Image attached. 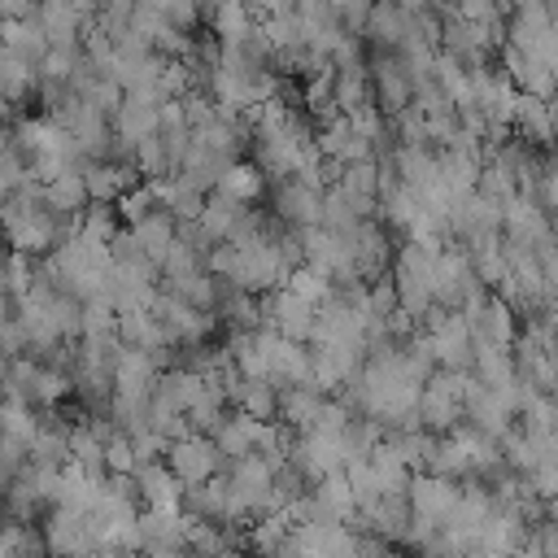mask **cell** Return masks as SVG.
I'll use <instances>...</instances> for the list:
<instances>
[{
    "label": "cell",
    "mask_w": 558,
    "mask_h": 558,
    "mask_svg": "<svg viewBox=\"0 0 558 558\" xmlns=\"http://www.w3.org/2000/svg\"><path fill=\"white\" fill-rule=\"evenodd\" d=\"M83 183H87V196H92V205H118L131 187H140L144 179H140V170L131 166V161H87L83 166Z\"/></svg>",
    "instance_id": "cell-15"
},
{
    "label": "cell",
    "mask_w": 558,
    "mask_h": 558,
    "mask_svg": "<svg viewBox=\"0 0 558 558\" xmlns=\"http://www.w3.org/2000/svg\"><path fill=\"white\" fill-rule=\"evenodd\" d=\"M39 201H44V209H52L61 222H74V218H78V214L92 205L87 183H83V170L57 174L52 183H39Z\"/></svg>",
    "instance_id": "cell-21"
},
{
    "label": "cell",
    "mask_w": 558,
    "mask_h": 558,
    "mask_svg": "<svg viewBox=\"0 0 558 558\" xmlns=\"http://www.w3.org/2000/svg\"><path fill=\"white\" fill-rule=\"evenodd\" d=\"M0 231H4L9 253H22V257H35L39 262V257H48L61 244L65 222L52 209H44L39 183L31 179L26 187L0 196Z\"/></svg>",
    "instance_id": "cell-1"
},
{
    "label": "cell",
    "mask_w": 558,
    "mask_h": 558,
    "mask_svg": "<svg viewBox=\"0 0 558 558\" xmlns=\"http://www.w3.org/2000/svg\"><path fill=\"white\" fill-rule=\"evenodd\" d=\"M279 392L283 388H275L270 379H244L235 392V410H244L257 423H275L279 418Z\"/></svg>",
    "instance_id": "cell-33"
},
{
    "label": "cell",
    "mask_w": 558,
    "mask_h": 558,
    "mask_svg": "<svg viewBox=\"0 0 558 558\" xmlns=\"http://www.w3.org/2000/svg\"><path fill=\"white\" fill-rule=\"evenodd\" d=\"M288 288L301 296V301H310V305H327L331 296H336V283L323 275V270H314V266H296L292 270V279H288Z\"/></svg>",
    "instance_id": "cell-36"
},
{
    "label": "cell",
    "mask_w": 558,
    "mask_h": 558,
    "mask_svg": "<svg viewBox=\"0 0 558 558\" xmlns=\"http://www.w3.org/2000/svg\"><path fill=\"white\" fill-rule=\"evenodd\" d=\"M253 205H240V201H231V196H222V192H209V201H205V209H201V231L214 240V244H227L231 235H235V227L244 222V214H248Z\"/></svg>",
    "instance_id": "cell-26"
},
{
    "label": "cell",
    "mask_w": 558,
    "mask_h": 558,
    "mask_svg": "<svg viewBox=\"0 0 558 558\" xmlns=\"http://www.w3.org/2000/svg\"><path fill=\"white\" fill-rule=\"evenodd\" d=\"M0 44L9 48V52H17V57H26V61H44V52L52 48L48 44V35H44V26L35 22V17H22V22H0Z\"/></svg>",
    "instance_id": "cell-30"
},
{
    "label": "cell",
    "mask_w": 558,
    "mask_h": 558,
    "mask_svg": "<svg viewBox=\"0 0 558 558\" xmlns=\"http://www.w3.org/2000/svg\"><path fill=\"white\" fill-rule=\"evenodd\" d=\"M349 248H353V266H357V279H362V283L388 279L397 248H392V231H388L379 218H362V222L349 231Z\"/></svg>",
    "instance_id": "cell-10"
},
{
    "label": "cell",
    "mask_w": 558,
    "mask_h": 558,
    "mask_svg": "<svg viewBox=\"0 0 558 558\" xmlns=\"http://www.w3.org/2000/svg\"><path fill=\"white\" fill-rule=\"evenodd\" d=\"M35 22L44 26V35H48L52 48H83V31H87L92 17H83L78 9L61 4V0H44L35 9Z\"/></svg>",
    "instance_id": "cell-19"
},
{
    "label": "cell",
    "mask_w": 558,
    "mask_h": 558,
    "mask_svg": "<svg viewBox=\"0 0 558 558\" xmlns=\"http://www.w3.org/2000/svg\"><path fill=\"white\" fill-rule=\"evenodd\" d=\"M153 314L161 318V327L174 336V344H179V349L209 344V340H214V331H218V314L196 310V305H187V301H183V296H174V292H157Z\"/></svg>",
    "instance_id": "cell-7"
},
{
    "label": "cell",
    "mask_w": 558,
    "mask_h": 558,
    "mask_svg": "<svg viewBox=\"0 0 558 558\" xmlns=\"http://www.w3.org/2000/svg\"><path fill=\"white\" fill-rule=\"evenodd\" d=\"M0 48H4V44H0Z\"/></svg>",
    "instance_id": "cell-53"
},
{
    "label": "cell",
    "mask_w": 558,
    "mask_h": 558,
    "mask_svg": "<svg viewBox=\"0 0 558 558\" xmlns=\"http://www.w3.org/2000/svg\"><path fill=\"white\" fill-rule=\"evenodd\" d=\"M549 227H554V218H549V214L541 209V201L527 196V192H514V196L501 205V235H506V240H519V244L536 248V244L549 235Z\"/></svg>",
    "instance_id": "cell-13"
},
{
    "label": "cell",
    "mask_w": 558,
    "mask_h": 558,
    "mask_svg": "<svg viewBox=\"0 0 558 558\" xmlns=\"http://www.w3.org/2000/svg\"><path fill=\"white\" fill-rule=\"evenodd\" d=\"M418 336L436 362V371H471V357H475V340H471V323L462 310H432L423 323H418Z\"/></svg>",
    "instance_id": "cell-4"
},
{
    "label": "cell",
    "mask_w": 558,
    "mask_h": 558,
    "mask_svg": "<svg viewBox=\"0 0 558 558\" xmlns=\"http://www.w3.org/2000/svg\"><path fill=\"white\" fill-rule=\"evenodd\" d=\"M131 166L140 170V179H144V183H157V179L174 174V161H170V153H166V140H161V135L140 140V144H135V153H131Z\"/></svg>",
    "instance_id": "cell-34"
},
{
    "label": "cell",
    "mask_w": 558,
    "mask_h": 558,
    "mask_svg": "<svg viewBox=\"0 0 558 558\" xmlns=\"http://www.w3.org/2000/svg\"><path fill=\"white\" fill-rule=\"evenodd\" d=\"M510 558H545V554H541V549H536L532 541H523V545H519V549H514Z\"/></svg>",
    "instance_id": "cell-48"
},
{
    "label": "cell",
    "mask_w": 558,
    "mask_h": 558,
    "mask_svg": "<svg viewBox=\"0 0 558 558\" xmlns=\"http://www.w3.org/2000/svg\"><path fill=\"white\" fill-rule=\"evenodd\" d=\"M244 545H248L257 558H288L292 519H288V514H262V519H253L248 532H244Z\"/></svg>",
    "instance_id": "cell-25"
},
{
    "label": "cell",
    "mask_w": 558,
    "mask_h": 558,
    "mask_svg": "<svg viewBox=\"0 0 558 558\" xmlns=\"http://www.w3.org/2000/svg\"><path fill=\"white\" fill-rule=\"evenodd\" d=\"M323 192L327 187H310L301 179H283L275 183L270 192V214L292 227V231H310V227H323Z\"/></svg>",
    "instance_id": "cell-11"
},
{
    "label": "cell",
    "mask_w": 558,
    "mask_h": 558,
    "mask_svg": "<svg viewBox=\"0 0 558 558\" xmlns=\"http://www.w3.org/2000/svg\"><path fill=\"white\" fill-rule=\"evenodd\" d=\"M331 96H336V109H340L344 118L357 113V109H366V105H375L366 61H362V65H344V70H336V87H331Z\"/></svg>",
    "instance_id": "cell-29"
},
{
    "label": "cell",
    "mask_w": 558,
    "mask_h": 558,
    "mask_svg": "<svg viewBox=\"0 0 558 558\" xmlns=\"http://www.w3.org/2000/svg\"><path fill=\"white\" fill-rule=\"evenodd\" d=\"M262 327L296 340V344H310L314 340V327H318V305L301 301L292 288H279V292H266L262 296Z\"/></svg>",
    "instance_id": "cell-9"
},
{
    "label": "cell",
    "mask_w": 558,
    "mask_h": 558,
    "mask_svg": "<svg viewBox=\"0 0 558 558\" xmlns=\"http://www.w3.org/2000/svg\"><path fill=\"white\" fill-rule=\"evenodd\" d=\"M9 362H13V357H9L4 349H0V384H4V375H9Z\"/></svg>",
    "instance_id": "cell-49"
},
{
    "label": "cell",
    "mask_w": 558,
    "mask_h": 558,
    "mask_svg": "<svg viewBox=\"0 0 558 558\" xmlns=\"http://www.w3.org/2000/svg\"><path fill=\"white\" fill-rule=\"evenodd\" d=\"M78 65H83V48H48L44 61H39V78H48V83H74Z\"/></svg>",
    "instance_id": "cell-37"
},
{
    "label": "cell",
    "mask_w": 558,
    "mask_h": 558,
    "mask_svg": "<svg viewBox=\"0 0 558 558\" xmlns=\"http://www.w3.org/2000/svg\"><path fill=\"white\" fill-rule=\"evenodd\" d=\"M0 96L13 109L35 105V96H39V65L17 57V52H9V48H0Z\"/></svg>",
    "instance_id": "cell-20"
},
{
    "label": "cell",
    "mask_w": 558,
    "mask_h": 558,
    "mask_svg": "<svg viewBox=\"0 0 558 558\" xmlns=\"http://www.w3.org/2000/svg\"><path fill=\"white\" fill-rule=\"evenodd\" d=\"M113 209H118L122 227H135L140 218H148V214H153V209H161V205H157V192H153V183H140V187H131V192H126V196H122Z\"/></svg>",
    "instance_id": "cell-38"
},
{
    "label": "cell",
    "mask_w": 558,
    "mask_h": 558,
    "mask_svg": "<svg viewBox=\"0 0 558 558\" xmlns=\"http://www.w3.org/2000/svg\"><path fill=\"white\" fill-rule=\"evenodd\" d=\"M214 192H222V196H231V201H240V205H253V201H262L266 196V174H262V166L257 161H231L227 170H222V179H218V187Z\"/></svg>",
    "instance_id": "cell-27"
},
{
    "label": "cell",
    "mask_w": 558,
    "mask_h": 558,
    "mask_svg": "<svg viewBox=\"0 0 558 558\" xmlns=\"http://www.w3.org/2000/svg\"><path fill=\"white\" fill-rule=\"evenodd\" d=\"M70 397H74V375L61 371V366L39 362L35 384H31V405H39V410H61Z\"/></svg>",
    "instance_id": "cell-31"
},
{
    "label": "cell",
    "mask_w": 558,
    "mask_h": 558,
    "mask_svg": "<svg viewBox=\"0 0 558 558\" xmlns=\"http://www.w3.org/2000/svg\"><path fill=\"white\" fill-rule=\"evenodd\" d=\"M257 17H275V13H288L292 9V0H244Z\"/></svg>",
    "instance_id": "cell-45"
},
{
    "label": "cell",
    "mask_w": 558,
    "mask_h": 558,
    "mask_svg": "<svg viewBox=\"0 0 558 558\" xmlns=\"http://www.w3.org/2000/svg\"><path fill=\"white\" fill-rule=\"evenodd\" d=\"M414 31V17L405 9H397L392 0H375L371 4V17L362 26V39L371 52H401V44L410 39Z\"/></svg>",
    "instance_id": "cell-16"
},
{
    "label": "cell",
    "mask_w": 558,
    "mask_h": 558,
    "mask_svg": "<svg viewBox=\"0 0 558 558\" xmlns=\"http://www.w3.org/2000/svg\"><path fill=\"white\" fill-rule=\"evenodd\" d=\"M471 558H506V554H484V549H475Z\"/></svg>",
    "instance_id": "cell-50"
},
{
    "label": "cell",
    "mask_w": 558,
    "mask_h": 558,
    "mask_svg": "<svg viewBox=\"0 0 558 558\" xmlns=\"http://www.w3.org/2000/svg\"><path fill=\"white\" fill-rule=\"evenodd\" d=\"M0 240H4V231H0Z\"/></svg>",
    "instance_id": "cell-52"
},
{
    "label": "cell",
    "mask_w": 558,
    "mask_h": 558,
    "mask_svg": "<svg viewBox=\"0 0 558 558\" xmlns=\"http://www.w3.org/2000/svg\"><path fill=\"white\" fill-rule=\"evenodd\" d=\"M523 480H527V488H532L536 501H554V497H558V462H545V466H536V471L523 475Z\"/></svg>",
    "instance_id": "cell-41"
},
{
    "label": "cell",
    "mask_w": 558,
    "mask_h": 558,
    "mask_svg": "<svg viewBox=\"0 0 558 558\" xmlns=\"http://www.w3.org/2000/svg\"><path fill=\"white\" fill-rule=\"evenodd\" d=\"M153 192H157V205L166 209V214H174L179 222H196L201 218V209H205V192H196L179 170L174 174H166V179H157L153 183Z\"/></svg>",
    "instance_id": "cell-24"
},
{
    "label": "cell",
    "mask_w": 558,
    "mask_h": 558,
    "mask_svg": "<svg viewBox=\"0 0 558 558\" xmlns=\"http://www.w3.org/2000/svg\"><path fill=\"white\" fill-rule=\"evenodd\" d=\"M13 118H17V109H13V105L0 96V131H4V126H13Z\"/></svg>",
    "instance_id": "cell-47"
},
{
    "label": "cell",
    "mask_w": 558,
    "mask_h": 558,
    "mask_svg": "<svg viewBox=\"0 0 558 558\" xmlns=\"http://www.w3.org/2000/svg\"><path fill=\"white\" fill-rule=\"evenodd\" d=\"M157 379H161V362L153 353L118 344V353H113V392L118 397H153Z\"/></svg>",
    "instance_id": "cell-14"
},
{
    "label": "cell",
    "mask_w": 558,
    "mask_h": 558,
    "mask_svg": "<svg viewBox=\"0 0 558 558\" xmlns=\"http://www.w3.org/2000/svg\"><path fill=\"white\" fill-rule=\"evenodd\" d=\"M35 4H44V0H35Z\"/></svg>",
    "instance_id": "cell-51"
},
{
    "label": "cell",
    "mask_w": 558,
    "mask_h": 558,
    "mask_svg": "<svg viewBox=\"0 0 558 558\" xmlns=\"http://www.w3.org/2000/svg\"><path fill=\"white\" fill-rule=\"evenodd\" d=\"M35 0H0V22H22V17H35Z\"/></svg>",
    "instance_id": "cell-44"
},
{
    "label": "cell",
    "mask_w": 558,
    "mask_h": 558,
    "mask_svg": "<svg viewBox=\"0 0 558 558\" xmlns=\"http://www.w3.org/2000/svg\"><path fill=\"white\" fill-rule=\"evenodd\" d=\"M458 17H466V22H497L506 13H501L497 0H458Z\"/></svg>",
    "instance_id": "cell-43"
},
{
    "label": "cell",
    "mask_w": 558,
    "mask_h": 558,
    "mask_svg": "<svg viewBox=\"0 0 558 558\" xmlns=\"http://www.w3.org/2000/svg\"><path fill=\"white\" fill-rule=\"evenodd\" d=\"M135 466H140V458H135L131 436L109 432V440H105V471L109 475H135Z\"/></svg>",
    "instance_id": "cell-39"
},
{
    "label": "cell",
    "mask_w": 558,
    "mask_h": 558,
    "mask_svg": "<svg viewBox=\"0 0 558 558\" xmlns=\"http://www.w3.org/2000/svg\"><path fill=\"white\" fill-rule=\"evenodd\" d=\"M161 462L174 471V480H179L183 488L209 484V480H218V475L227 471L222 449H218V445H214V436H205V432H187V436L170 440Z\"/></svg>",
    "instance_id": "cell-5"
},
{
    "label": "cell",
    "mask_w": 558,
    "mask_h": 558,
    "mask_svg": "<svg viewBox=\"0 0 558 558\" xmlns=\"http://www.w3.org/2000/svg\"><path fill=\"white\" fill-rule=\"evenodd\" d=\"M323 392L318 388H283L279 392V423L288 432H310L318 423V410H323Z\"/></svg>",
    "instance_id": "cell-28"
},
{
    "label": "cell",
    "mask_w": 558,
    "mask_h": 558,
    "mask_svg": "<svg viewBox=\"0 0 558 558\" xmlns=\"http://www.w3.org/2000/svg\"><path fill=\"white\" fill-rule=\"evenodd\" d=\"M78 340H118V310L105 296L83 301V336Z\"/></svg>",
    "instance_id": "cell-35"
},
{
    "label": "cell",
    "mask_w": 558,
    "mask_h": 558,
    "mask_svg": "<svg viewBox=\"0 0 558 558\" xmlns=\"http://www.w3.org/2000/svg\"><path fill=\"white\" fill-rule=\"evenodd\" d=\"M405 497H410V510H414V519L440 532V527L449 523V514L458 510L462 484H458V480H445V475H432V471H414V475H410V488H405Z\"/></svg>",
    "instance_id": "cell-8"
},
{
    "label": "cell",
    "mask_w": 558,
    "mask_h": 558,
    "mask_svg": "<svg viewBox=\"0 0 558 558\" xmlns=\"http://www.w3.org/2000/svg\"><path fill=\"white\" fill-rule=\"evenodd\" d=\"M257 22H262V17H257L244 0H218L205 26H209V35H214L218 44H248L253 31H257Z\"/></svg>",
    "instance_id": "cell-23"
},
{
    "label": "cell",
    "mask_w": 558,
    "mask_h": 558,
    "mask_svg": "<svg viewBox=\"0 0 558 558\" xmlns=\"http://www.w3.org/2000/svg\"><path fill=\"white\" fill-rule=\"evenodd\" d=\"M366 70H371L375 105H379L388 118H397L401 109H410V105H414V83H410V70L401 65V57H397V52H371Z\"/></svg>",
    "instance_id": "cell-12"
},
{
    "label": "cell",
    "mask_w": 558,
    "mask_h": 558,
    "mask_svg": "<svg viewBox=\"0 0 558 558\" xmlns=\"http://www.w3.org/2000/svg\"><path fill=\"white\" fill-rule=\"evenodd\" d=\"M131 231V240H135V248L161 270V262H166V253L174 248V240H179V218L174 214H166V209H153L148 218H140L135 227H126Z\"/></svg>",
    "instance_id": "cell-18"
},
{
    "label": "cell",
    "mask_w": 558,
    "mask_h": 558,
    "mask_svg": "<svg viewBox=\"0 0 558 558\" xmlns=\"http://www.w3.org/2000/svg\"><path fill=\"white\" fill-rule=\"evenodd\" d=\"M44 549L48 558H87L100 549V536H96V523L87 510H70V506H52L44 514Z\"/></svg>",
    "instance_id": "cell-6"
},
{
    "label": "cell",
    "mask_w": 558,
    "mask_h": 558,
    "mask_svg": "<svg viewBox=\"0 0 558 558\" xmlns=\"http://www.w3.org/2000/svg\"><path fill=\"white\" fill-rule=\"evenodd\" d=\"M392 4H397V9H405L410 17H418V13H427V4H432V0H392Z\"/></svg>",
    "instance_id": "cell-46"
},
{
    "label": "cell",
    "mask_w": 558,
    "mask_h": 558,
    "mask_svg": "<svg viewBox=\"0 0 558 558\" xmlns=\"http://www.w3.org/2000/svg\"><path fill=\"white\" fill-rule=\"evenodd\" d=\"M466 375L471 371H432L418 397V427L432 436H449L466 423Z\"/></svg>",
    "instance_id": "cell-3"
},
{
    "label": "cell",
    "mask_w": 558,
    "mask_h": 558,
    "mask_svg": "<svg viewBox=\"0 0 558 558\" xmlns=\"http://www.w3.org/2000/svg\"><path fill=\"white\" fill-rule=\"evenodd\" d=\"M70 231H78L87 244H105V248H109L126 227H122V218H118V209H113V205H87V209L74 218V227H70Z\"/></svg>",
    "instance_id": "cell-32"
},
{
    "label": "cell",
    "mask_w": 558,
    "mask_h": 558,
    "mask_svg": "<svg viewBox=\"0 0 558 558\" xmlns=\"http://www.w3.org/2000/svg\"><path fill=\"white\" fill-rule=\"evenodd\" d=\"M135 493L144 510H183V484L174 480V471L166 462H144L135 466Z\"/></svg>",
    "instance_id": "cell-17"
},
{
    "label": "cell",
    "mask_w": 558,
    "mask_h": 558,
    "mask_svg": "<svg viewBox=\"0 0 558 558\" xmlns=\"http://www.w3.org/2000/svg\"><path fill=\"white\" fill-rule=\"evenodd\" d=\"M327 4H331L336 22H340L344 31L362 35V26H366V17H371V4H375V0H327Z\"/></svg>",
    "instance_id": "cell-40"
},
{
    "label": "cell",
    "mask_w": 558,
    "mask_h": 558,
    "mask_svg": "<svg viewBox=\"0 0 558 558\" xmlns=\"http://www.w3.org/2000/svg\"><path fill=\"white\" fill-rule=\"evenodd\" d=\"M432 262H436V248L414 244V240H401V244H397V257H392V270H388L392 292H397V310L410 314L414 323H423V318L436 310Z\"/></svg>",
    "instance_id": "cell-2"
},
{
    "label": "cell",
    "mask_w": 558,
    "mask_h": 558,
    "mask_svg": "<svg viewBox=\"0 0 558 558\" xmlns=\"http://www.w3.org/2000/svg\"><path fill=\"white\" fill-rule=\"evenodd\" d=\"M527 541L545 554V558H558V519H536L527 527Z\"/></svg>",
    "instance_id": "cell-42"
},
{
    "label": "cell",
    "mask_w": 558,
    "mask_h": 558,
    "mask_svg": "<svg viewBox=\"0 0 558 558\" xmlns=\"http://www.w3.org/2000/svg\"><path fill=\"white\" fill-rule=\"evenodd\" d=\"M471 375L488 388H506L519 379V362H514V344H488L475 340V357H471Z\"/></svg>",
    "instance_id": "cell-22"
}]
</instances>
